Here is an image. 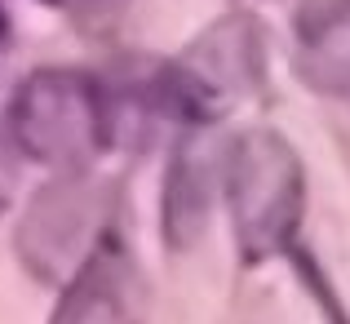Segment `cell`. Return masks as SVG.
Instances as JSON below:
<instances>
[{
  "instance_id": "cell-1",
  "label": "cell",
  "mask_w": 350,
  "mask_h": 324,
  "mask_svg": "<svg viewBox=\"0 0 350 324\" xmlns=\"http://www.w3.org/2000/svg\"><path fill=\"white\" fill-rule=\"evenodd\" d=\"M217 182L231 209L239 258L248 266H262L288 253L306 214V169L288 138L275 129L239 134L222 155Z\"/></svg>"
},
{
  "instance_id": "cell-2",
  "label": "cell",
  "mask_w": 350,
  "mask_h": 324,
  "mask_svg": "<svg viewBox=\"0 0 350 324\" xmlns=\"http://www.w3.org/2000/svg\"><path fill=\"white\" fill-rule=\"evenodd\" d=\"M9 138L31 160L80 173L116 138L111 98L89 71H31L9 103Z\"/></svg>"
},
{
  "instance_id": "cell-3",
  "label": "cell",
  "mask_w": 350,
  "mask_h": 324,
  "mask_svg": "<svg viewBox=\"0 0 350 324\" xmlns=\"http://www.w3.org/2000/svg\"><path fill=\"white\" fill-rule=\"evenodd\" d=\"M262 27L248 14L213 23L155 76V103L182 125H213L262 85Z\"/></svg>"
},
{
  "instance_id": "cell-4",
  "label": "cell",
  "mask_w": 350,
  "mask_h": 324,
  "mask_svg": "<svg viewBox=\"0 0 350 324\" xmlns=\"http://www.w3.org/2000/svg\"><path fill=\"white\" fill-rule=\"evenodd\" d=\"M107 191L89 178H62L40 191L31 214L23 218L18 231V249H23L27 266L44 280H67L94 245L107 236Z\"/></svg>"
},
{
  "instance_id": "cell-5",
  "label": "cell",
  "mask_w": 350,
  "mask_h": 324,
  "mask_svg": "<svg viewBox=\"0 0 350 324\" xmlns=\"http://www.w3.org/2000/svg\"><path fill=\"white\" fill-rule=\"evenodd\" d=\"M49 324H146V280L120 236L107 231L67 275Z\"/></svg>"
},
{
  "instance_id": "cell-6",
  "label": "cell",
  "mask_w": 350,
  "mask_h": 324,
  "mask_svg": "<svg viewBox=\"0 0 350 324\" xmlns=\"http://www.w3.org/2000/svg\"><path fill=\"white\" fill-rule=\"evenodd\" d=\"M297 76L319 94H350V0H301L293 18Z\"/></svg>"
},
{
  "instance_id": "cell-7",
  "label": "cell",
  "mask_w": 350,
  "mask_h": 324,
  "mask_svg": "<svg viewBox=\"0 0 350 324\" xmlns=\"http://www.w3.org/2000/svg\"><path fill=\"white\" fill-rule=\"evenodd\" d=\"M18 147L9 138V129H0V214L14 205V191H18Z\"/></svg>"
},
{
  "instance_id": "cell-8",
  "label": "cell",
  "mask_w": 350,
  "mask_h": 324,
  "mask_svg": "<svg viewBox=\"0 0 350 324\" xmlns=\"http://www.w3.org/2000/svg\"><path fill=\"white\" fill-rule=\"evenodd\" d=\"M44 5H53V9H98V5H107V0H44Z\"/></svg>"
},
{
  "instance_id": "cell-9",
  "label": "cell",
  "mask_w": 350,
  "mask_h": 324,
  "mask_svg": "<svg viewBox=\"0 0 350 324\" xmlns=\"http://www.w3.org/2000/svg\"><path fill=\"white\" fill-rule=\"evenodd\" d=\"M5 40H9V18H5V9H0V49H5Z\"/></svg>"
}]
</instances>
